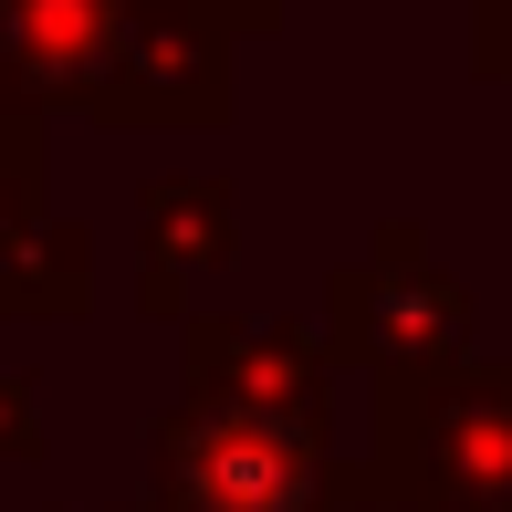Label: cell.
<instances>
[{"instance_id":"cell-1","label":"cell","mask_w":512,"mask_h":512,"mask_svg":"<svg viewBox=\"0 0 512 512\" xmlns=\"http://www.w3.org/2000/svg\"><path fill=\"white\" fill-rule=\"evenodd\" d=\"M178 481H189L199 512H272L293 492V439L262 429V418H209V429L178 439Z\"/></svg>"}]
</instances>
